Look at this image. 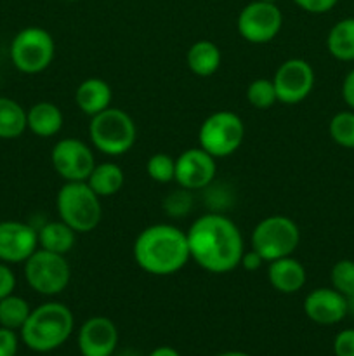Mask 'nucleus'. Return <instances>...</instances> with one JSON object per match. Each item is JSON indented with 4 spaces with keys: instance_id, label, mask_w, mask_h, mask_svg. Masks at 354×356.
Segmentation results:
<instances>
[{
    "instance_id": "obj_1",
    "label": "nucleus",
    "mask_w": 354,
    "mask_h": 356,
    "mask_svg": "<svg viewBox=\"0 0 354 356\" xmlns=\"http://www.w3.org/2000/svg\"><path fill=\"white\" fill-rule=\"evenodd\" d=\"M186 236L191 259L208 273L224 275L236 270L245 254L239 228L233 219L217 212L194 219Z\"/></svg>"
},
{
    "instance_id": "obj_2",
    "label": "nucleus",
    "mask_w": 354,
    "mask_h": 356,
    "mask_svg": "<svg viewBox=\"0 0 354 356\" xmlns=\"http://www.w3.org/2000/svg\"><path fill=\"white\" fill-rule=\"evenodd\" d=\"M132 252L135 264L153 277L177 273L191 261L186 232L165 222L142 229Z\"/></svg>"
},
{
    "instance_id": "obj_3",
    "label": "nucleus",
    "mask_w": 354,
    "mask_h": 356,
    "mask_svg": "<svg viewBox=\"0 0 354 356\" xmlns=\"http://www.w3.org/2000/svg\"><path fill=\"white\" fill-rule=\"evenodd\" d=\"M75 329V316L62 302H44L31 309L21 327V341L37 353H49L61 348Z\"/></svg>"
},
{
    "instance_id": "obj_4",
    "label": "nucleus",
    "mask_w": 354,
    "mask_h": 356,
    "mask_svg": "<svg viewBox=\"0 0 354 356\" xmlns=\"http://www.w3.org/2000/svg\"><path fill=\"white\" fill-rule=\"evenodd\" d=\"M59 219L76 233H89L99 226L103 218L101 197L94 193L87 181H66L56 198Z\"/></svg>"
},
{
    "instance_id": "obj_5",
    "label": "nucleus",
    "mask_w": 354,
    "mask_h": 356,
    "mask_svg": "<svg viewBox=\"0 0 354 356\" xmlns=\"http://www.w3.org/2000/svg\"><path fill=\"white\" fill-rule=\"evenodd\" d=\"M89 138L96 149L108 156H120L130 152L137 139V129L127 111L106 108L90 117Z\"/></svg>"
},
{
    "instance_id": "obj_6",
    "label": "nucleus",
    "mask_w": 354,
    "mask_h": 356,
    "mask_svg": "<svg viewBox=\"0 0 354 356\" xmlns=\"http://www.w3.org/2000/svg\"><path fill=\"white\" fill-rule=\"evenodd\" d=\"M250 243L264 261L271 263L274 259L292 256L297 250L301 243V229L288 216H267L257 222L250 236Z\"/></svg>"
},
{
    "instance_id": "obj_7",
    "label": "nucleus",
    "mask_w": 354,
    "mask_h": 356,
    "mask_svg": "<svg viewBox=\"0 0 354 356\" xmlns=\"http://www.w3.org/2000/svg\"><path fill=\"white\" fill-rule=\"evenodd\" d=\"M9 52L14 68L26 75H37L54 61L56 42L44 28L28 26L17 31L10 42Z\"/></svg>"
},
{
    "instance_id": "obj_8",
    "label": "nucleus",
    "mask_w": 354,
    "mask_h": 356,
    "mask_svg": "<svg viewBox=\"0 0 354 356\" xmlns=\"http://www.w3.org/2000/svg\"><path fill=\"white\" fill-rule=\"evenodd\" d=\"M245 139V124L235 111L221 110L208 115L198 131L200 148L214 159H226L242 146Z\"/></svg>"
},
{
    "instance_id": "obj_9",
    "label": "nucleus",
    "mask_w": 354,
    "mask_h": 356,
    "mask_svg": "<svg viewBox=\"0 0 354 356\" xmlns=\"http://www.w3.org/2000/svg\"><path fill=\"white\" fill-rule=\"evenodd\" d=\"M24 278L35 292L42 296H58L69 285L71 268L62 254L49 252L38 247L24 261Z\"/></svg>"
},
{
    "instance_id": "obj_10",
    "label": "nucleus",
    "mask_w": 354,
    "mask_h": 356,
    "mask_svg": "<svg viewBox=\"0 0 354 356\" xmlns=\"http://www.w3.org/2000/svg\"><path fill=\"white\" fill-rule=\"evenodd\" d=\"M283 26V14L273 2L253 0L246 3L238 14L236 28L243 40L250 44H269L280 33Z\"/></svg>"
},
{
    "instance_id": "obj_11",
    "label": "nucleus",
    "mask_w": 354,
    "mask_h": 356,
    "mask_svg": "<svg viewBox=\"0 0 354 356\" xmlns=\"http://www.w3.org/2000/svg\"><path fill=\"white\" fill-rule=\"evenodd\" d=\"M51 162L59 177L66 181H87L96 167L94 152L76 138L59 139L51 152Z\"/></svg>"
},
{
    "instance_id": "obj_12",
    "label": "nucleus",
    "mask_w": 354,
    "mask_h": 356,
    "mask_svg": "<svg viewBox=\"0 0 354 356\" xmlns=\"http://www.w3.org/2000/svg\"><path fill=\"white\" fill-rule=\"evenodd\" d=\"M314 80V70L305 59H287L278 66L273 76L278 101L283 104L301 103L312 92Z\"/></svg>"
},
{
    "instance_id": "obj_13",
    "label": "nucleus",
    "mask_w": 354,
    "mask_h": 356,
    "mask_svg": "<svg viewBox=\"0 0 354 356\" xmlns=\"http://www.w3.org/2000/svg\"><path fill=\"white\" fill-rule=\"evenodd\" d=\"M217 174V163L203 148H189L176 159V181L179 188L187 191L205 190Z\"/></svg>"
},
{
    "instance_id": "obj_14",
    "label": "nucleus",
    "mask_w": 354,
    "mask_h": 356,
    "mask_svg": "<svg viewBox=\"0 0 354 356\" xmlns=\"http://www.w3.org/2000/svg\"><path fill=\"white\" fill-rule=\"evenodd\" d=\"M38 249V232L28 222L0 221V261L6 264L24 263Z\"/></svg>"
},
{
    "instance_id": "obj_15",
    "label": "nucleus",
    "mask_w": 354,
    "mask_h": 356,
    "mask_svg": "<svg viewBox=\"0 0 354 356\" xmlns=\"http://www.w3.org/2000/svg\"><path fill=\"white\" fill-rule=\"evenodd\" d=\"M76 343L82 356H111L118 346V329L106 316H92L80 327Z\"/></svg>"
},
{
    "instance_id": "obj_16",
    "label": "nucleus",
    "mask_w": 354,
    "mask_h": 356,
    "mask_svg": "<svg viewBox=\"0 0 354 356\" xmlns=\"http://www.w3.org/2000/svg\"><path fill=\"white\" fill-rule=\"evenodd\" d=\"M304 313L318 325H335L347 316V299L333 287L314 289L305 296Z\"/></svg>"
},
{
    "instance_id": "obj_17",
    "label": "nucleus",
    "mask_w": 354,
    "mask_h": 356,
    "mask_svg": "<svg viewBox=\"0 0 354 356\" xmlns=\"http://www.w3.org/2000/svg\"><path fill=\"white\" fill-rule=\"evenodd\" d=\"M267 280L274 291L281 294H295L305 285L307 273L301 261L288 256L271 261L267 266Z\"/></svg>"
},
{
    "instance_id": "obj_18",
    "label": "nucleus",
    "mask_w": 354,
    "mask_h": 356,
    "mask_svg": "<svg viewBox=\"0 0 354 356\" xmlns=\"http://www.w3.org/2000/svg\"><path fill=\"white\" fill-rule=\"evenodd\" d=\"M111 99H113V92H111L110 83L97 76L85 79L75 90L76 106L89 117H94L110 108Z\"/></svg>"
},
{
    "instance_id": "obj_19",
    "label": "nucleus",
    "mask_w": 354,
    "mask_h": 356,
    "mask_svg": "<svg viewBox=\"0 0 354 356\" xmlns=\"http://www.w3.org/2000/svg\"><path fill=\"white\" fill-rule=\"evenodd\" d=\"M28 129L38 138H52L62 129V111L58 104L40 101L26 111Z\"/></svg>"
},
{
    "instance_id": "obj_20",
    "label": "nucleus",
    "mask_w": 354,
    "mask_h": 356,
    "mask_svg": "<svg viewBox=\"0 0 354 356\" xmlns=\"http://www.w3.org/2000/svg\"><path fill=\"white\" fill-rule=\"evenodd\" d=\"M222 61L221 49L212 40H198L187 49L186 65L196 76H212Z\"/></svg>"
},
{
    "instance_id": "obj_21",
    "label": "nucleus",
    "mask_w": 354,
    "mask_h": 356,
    "mask_svg": "<svg viewBox=\"0 0 354 356\" xmlns=\"http://www.w3.org/2000/svg\"><path fill=\"white\" fill-rule=\"evenodd\" d=\"M38 232V247L54 254H68L75 247L76 232L69 228L66 222L49 221Z\"/></svg>"
},
{
    "instance_id": "obj_22",
    "label": "nucleus",
    "mask_w": 354,
    "mask_h": 356,
    "mask_svg": "<svg viewBox=\"0 0 354 356\" xmlns=\"http://www.w3.org/2000/svg\"><path fill=\"white\" fill-rule=\"evenodd\" d=\"M125 172L120 165L111 162L96 163L90 176L87 177V184L94 190L97 197H113L124 188Z\"/></svg>"
},
{
    "instance_id": "obj_23",
    "label": "nucleus",
    "mask_w": 354,
    "mask_h": 356,
    "mask_svg": "<svg viewBox=\"0 0 354 356\" xmlns=\"http://www.w3.org/2000/svg\"><path fill=\"white\" fill-rule=\"evenodd\" d=\"M326 49L339 61H354V17L333 24L326 37Z\"/></svg>"
},
{
    "instance_id": "obj_24",
    "label": "nucleus",
    "mask_w": 354,
    "mask_h": 356,
    "mask_svg": "<svg viewBox=\"0 0 354 356\" xmlns=\"http://www.w3.org/2000/svg\"><path fill=\"white\" fill-rule=\"evenodd\" d=\"M26 129V110L17 101L0 96V139H16Z\"/></svg>"
},
{
    "instance_id": "obj_25",
    "label": "nucleus",
    "mask_w": 354,
    "mask_h": 356,
    "mask_svg": "<svg viewBox=\"0 0 354 356\" xmlns=\"http://www.w3.org/2000/svg\"><path fill=\"white\" fill-rule=\"evenodd\" d=\"M31 308L26 299L19 296L9 294L7 298L0 299V327L10 330H21L30 316Z\"/></svg>"
},
{
    "instance_id": "obj_26",
    "label": "nucleus",
    "mask_w": 354,
    "mask_h": 356,
    "mask_svg": "<svg viewBox=\"0 0 354 356\" xmlns=\"http://www.w3.org/2000/svg\"><path fill=\"white\" fill-rule=\"evenodd\" d=\"M330 138L339 146L354 149V111H340L333 115L328 125Z\"/></svg>"
},
{
    "instance_id": "obj_27",
    "label": "nucleus",
    "mask_w": 354,
    "mask_h": 356,
    "mask_svg": "<svg viewBox=\"0 0 354 356\" xmlns=\"http://www.w3.org/2000/svg\"><path fill=\"white\" fill-rule=\"evenodd\" d=\"M246 99L257 110H269L274 103H278L276 89L273 79H255L246 87Z\"/></svg>"
},
{
    "instance_id": "obj_28",
    "label": "nucleus",
    "mask_w": 354,
    "mask_h": 356,
    "mask_svg": "<svg viewBox=\"0 0 354 356\" xmlns=\"http://www.w3.org/2000/svg\"><path fill=\"white\" fill-rule=\"evenodd\" d=\"M146 172L155 183H170L176 177V159H172L167 153H155L146 162Z\"/></svg>"
},
{
    "instance_id": "obj_29",
    "label": "nucleus",
    "mask_w": 354,
    "mask_h": 356,
    "mask_svg": "<svg viewBox=\"0 0 354 356\" xmlns=\"http://www.w3.org/2000/svg\"><path fill=\"white\" fill-rule=\"evenodd\" d=\"M330 280L332 287L339 291L340 294L347 296L354 294V261L340 259L333 264L330 271Z\"/></svg>"
},
{
    "instance_id": "obj_30",
    "label": "nucleus",
    "mask_w": 354,
    "mask_h": 356,
    "mask_svg": "<svg viewBox=\"0 0 354 356\" xmlns=\"http://www.w3.org/2000/svg\"><path fill=\"white\" fill-rule=\"evenodd\" d=\"M191 204H193V198H191L189 191L180 188L179 191H174V193H170L169 197L165 198L163 207H165V211L169 212L170 216L180 218V216H186L187 212H189Z\"/></svg>"
},
{
    "instance_id": "obj_31",
    "label": "nucleus",
    "mask_w": 354,
    "mask_h": 356,
    "mask_svg": "<svg viewBox=\"0 0 354 356\" xmlns=\"http://www.w3.org/2000/svg\"><path fill=\"white\" fill-rule=\"evenodd\" d=\"M335 356H354V329L340 330L333 341Z\"/></svg>"
},
{
    "instance_id": "obj_32",
    "label": "nucleus",
    "mask_w": 354,
    "mask_h": 356,
    "mask_svg": "<svg viewBox=\"0 0 354 356\" xmlns=\"http://www.w3.org/2000/svg\"><path fill=\"white\" fill-rule=\"evenodd\" d=\"M17 348H19V339L16 330L0 327V356H16Z\"/></svg>"
},
{
    "instance_id": "obj_33",
    "label": "nucleus",
    "mask_w": 354,
    "mask_h": 356,
    "mask_svg": "<svg viewBox=\"0 0 354 356\" xmlns=\"http://www.w3.org/2000/svg\"><path fill=\"white\" fill-rule=\"evenodd\" d=\"M339 0H294L297 7L309 14H325L337 6Z\"/></svg>"
},
{
    "instance_id": "obj_34",
    "label": "nucleus",
    "mask_w": 354,
    "mask_h": 356,
    "mask_svg": "<svg viewBox=\"0 0 354 356\" xmlns=\"http://www.w3.org/2000/svg\"><path fill=\"white\" fill-rule=\"evenodd\" d=\"M14 289H16V275L10 270L9 264L0 261V299L12 294Z\"/></svg>"
},
{
    "instance_id": "obj_35",
    "label": "nucleus",
    "mask_w": 354,
    "mask_h": 356,
    "mask_svg": "<svg viewBox=\"0 0 354 356\" xmlns=\"http://www.w3.org/2000/svg\"><path fill=\"white\" fill-rule=\"evenodd\" d=\"M342 99L347 106L354 110V68L347 73L342 82Z\"/></svg>"
},
{
    "instance_id": "obj_36",
    "label": "nucleus",
    "mask_w": 354,
    "mask_h": 356,
    "mask_svg": "<svg viewBox=\"0 0 354 356\" xmlns=\"http://www.w3.org/2000/svg\"><path fill=\"white\" fill-rule=\"evenodd\" d=\"M262 263H264L262 257H260L259 254L255 252V250L250 249V250H245V254H243L239 266L245 268L246 271H257L260 266H262Z\"/></svg>"
},
{
    "instance_id": "obj_37",
    "label": "nucleus",
    "mask_w": 354,
    "mask_h": 356,
    "mask_svg": "<svg viewBox=\"0 0 354 356\" xmlns=\"http://www.w3.org/2000/svg\"><path fill=\"white\" fill-rule=\"evenodd\" d=\"M149 356H180L179 351L174 350V348L170 346H160L156 348V350H153Z\"/></svg>"
},
{
    "instance_id": "obj_38",
    "label": "nucleus",
    "mask_w": 354,
    "mask_h": 356,
    "mask_svg": "<svg viewBox=\"0 0 354 356\" xmlns=\"http://www.w3.org/2000/svg\"><path fill=\"white\" fill-rule=\"evenodd\" d=\"M347 315H353L354 316V294H351V296H347Z\"/></svg>"
},
{
    "instance_id": "obj_39",
    "label": "nucleus",
    "mask_w": 354,
    "mask_h": 356,
    "mask_svg": "<svg viewBox=\"0 0 354 356\" xmlns=\"http://www.w3.org/2000/svg\"><path fill=\"white\" fill-rule=\"evenodd\" d=\"M217 356H250V355L242 353V351H224V353H221Z\"/></svg>"
},
{
    "instance_id": "obj_40",
    "label": "nucleus",
    "mask_w": 354,
    "mask_h": 356,
    "mask_svg": "<svg viewBox=\"0 0 354 356\" xmlns=\"http://www.w3.org/2000/svg\"><path fill=\"white\" fill-rule=\"evenodd\" d=\"M120 356H139V355H135L132 350H127L124 355H120Z\"/></svg>"
},
{
    "instance_id": "obj_41",
    "label": "nucleus",
    "mask_w": 354,
    "mask_h": 356,
    "mask_svg": "<svg viewBox=\"0 0 354 356\" xmlns=\"http://www.w3.org/2000/svg\"><path fill=\"white\" fill-rule=\"evenodd\" d=\"M262 2H273V3H276L278 0H262Z\"/></svg>"
},
{
    "instance_id": "obj_42",
    "label": "nucleus",
    "mask_w": 354,
    "mask_h": 356,
    "mask_svg": "<svg viewBox=\"0 0 354 356\" xmlns=\"http://www.w3.org/2000/svg\"><path fill=\"white\" fill-rule=\"evenodd\" d=\"M66 2H76V0H66Z\"/></svg>"
}]
</instances>
